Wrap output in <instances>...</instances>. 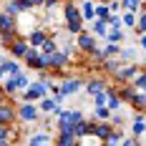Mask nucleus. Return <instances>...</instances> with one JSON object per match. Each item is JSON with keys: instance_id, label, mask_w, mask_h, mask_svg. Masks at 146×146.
I'll list each match as a JSON object with an SVG mask.
<instances>
[{"instance_id": "c85d7f7f", "label": "nucleus", "mask_w": 146, "mask_h": 146, "mask_svg": "<svg viewBox=\"0 0 146 146\" xmlns=\"http://www.w3.org/2000/svg\"><path fill=\"white\" fill-rule=\"evenodd\" d=\"M93 101H96V108H98V106H108V91L96 93V96H93Z\"/></svg>"}, {"instance_id": "f8f14e48", "label": "nucleus", "mask_w": 146, "mask_h": 146, "mask_svg": "<svg viewBox=\"0 0 146 146\" xmlns=\"http://www.w3.org/2000/svg\"><path fill=\"white\" fill-rule=\"evenodd\" d=\"M48 40V35H45V30L43 28H38V30H33L30 33V38H28V45H33V48H40V45Z\"/></svg>"}, {"instance_id": "393cba45", "label": "nucleus", "mask_w": 146, "mask_h": 146, "mask_svg": "<svg viewBox=\"0 0 146 146\" xmlns=\"http://www.w3.org/2000/svg\"><path fill=\"white\" fill-rule=\"evenodd\" d=\"M121 20H123V25H126V28H136L139 15H136V13H123V15H121Z\"/></svg>"}, {"instance_id": "7ed1b4c3", "label": "nucleus", "mask_w": 146, "mask_h": 146, "mask_svg": "<svg viewBox=\"0 0 146 146\" xmlns=\"http://www.w3.org/2000/svg\"><path fill=\"white\" fill-rule=\"evenodd\" d=\"M45 93H48V83L35 81V83H30V88L23 93V101H25V103H33V101H38V98H45Z\"/></svg>"}, {"instance_id": "f3484780", "label": "nucleus", "mask_w": 146, "mask_h": 146, "mask_svg": "<svg viewBox=\"0 0 146 146\" xmlns=\"http://www.w3.org/2000/svg\"><path fill=\"white\" fill-rule=\"evenodd\" d=\"M15 118V113H13V108H10V106H5V103H3V106H0V126H5V123H10V121H13Z\"/></svg>"}, {"instance_id": "b1692460", "label": "nucleus", "mask_w": 146, "mask_h": 146, "mask_svg": "<svg viewBox=\"0 0 146 146\" xmlns=\"http://www.w3.org/2000/svg\"><path fill=\"white\" fill-rule=\"evenodd\" d=\"M56 50H58V45H56V40H50V38L40 45V53H43V56H53Z\"/></svg>"}, {"instance_id": "f257e3e1", "label": "nucleus", "mask_w": 146, "mask_h": 146, "mask_svg": "<svg viewBox=\"0 0 146 146\" xmlns=\"http://www.w3.org/2000/svg\"><path fill=\"white\" fill-rule=\"evenodd\" d=\"M63 18H66V30H68V33H73V35L83 33V18H81L78 5L66 3V5H63Z\"/></svg>"}, {"instance_id": "e433bc0d", "label": "nucleus", "mask_w": 146, "mask_h": 146, "mask_svg": "<svg viewBox=\"0 0 146 146\" xmlns=\"http://www.w3.org/2000/svg\"><path fill=\"white\" fill-rule=\"evenodd\" d=\"M56 146H71V144H63V141H58V144H56Z\"/></svg>"}, {"instance_id": "72a5a7b5", "label": "nucleus", "mask_w": 146, "mask_h": 146, "mask_svg": "<svg viewBox=\"0 0 146 146\" xmlns=\"http://www.w3.org/2000/svg\"><path fill=\"white\" fill-rule=\"evenodd\" d=\"M28 3H30V8H40L45 0H28Z\"/></svg>"}, {"instance_id": "6e6552de", "label": "nucleus", "mask_w": 146, "mask_h": 146, "mask_svg": "<svg viewBox=\"0 0 146 146\" xmlns=\"http://www.w3.org/2000/svg\"><path fill=\"white\" fill-rule=\"evenodd\" d=\"M10 50H13L15 58H25V53L30 50V45H28V40H23V38H15L13 43H10Z\"/></svg>"}, {"instance_id": "a211bd4d", "label": "nucleus", "mask_w": 146, "mask_h": 146, "mask_svg": "<svg viewBox=\"0 0 146 146\" xmlns=\"http://www.w3.org/2000/svg\"><path fill=\"white\" fill-rule=\"evenodd\" d=\"M131 106L139 108V111H146V93L144 91H136V96L131 98Z\"/></svg>"}, {"instance_id": "2eb2a0df", "label": "nucleus", "mask_w": 146, "mask_h": 146, "mask_svg": "<svg viewBox=\"0 0 146 146\" xmlns=\"http://www.w3.org/2000/svg\"><path fill=\"white\" fill-rule=\"evenodd\" d=\"M121 10L123 13H139L141 10V0H121Z\"/></svg>"}, {"instance_id": "a878e982", "label": "nucleus", "mask_w": 146, "mask_h": 146, "mask_svg": "<svg viewBox=\"0 0 146 146\" xmlns=\"http://www.w3.org/2000/svg\"><path fill=\"white\" fill-rule=\"evenodd\" d=\"M96 118L98 121H111V108L108 106H98L96 108Z\"/></svg>"}, {"instance_id": "4468645a", "label": "nucleus", "mask_w": 146, "mask_h": 146, "mask_svg": "<svg viewBox=\"0 0 146 146\" xmlns=\"http://www.w3.org/2000/svg\"><path fill=\"white\" fill-rule=\"evenodd\" d=\"M81 18H83V20H96V5L86 0V3L81 5Z\"/></svg>"}, {"instance_id": "7c9ffc66", "label": "nucleus", "mask_w": 146, "mask_h": 146, "mask_svg": "<svg viewBox=\"0 0 146 146\" xmlns=\"http://www.w3.org/2000/svg\"><path fill=\"white\" fill-rule=\"evenodd\" d=\"M118 56H121V58H133V50H131V48H123Z\"/></svg>"}, {"instance_id": "c756f323", "label": "nucleus", "mask_w": 146, "mask_h": 146, "mask_svg": "<svg viewBox=\"0 0 146 146\" xmlns=\"http://www.w3.org/2000/svg\"><path fill=\"white\" fill-rule=\"evenodd\" d=\"M8 139H10V129L0 126V141H8Z\"/></svg>"}, {"instance_id": "473e14b6", "label": "nucleus", "mask_w": 146, "mask_h": 146, "mask_svg": "<svg viewBox=\"0 0 146 146\" xmlns=\"http://www.w3.org/2000/svg\"><path fill=\"white\" fill-rule=\"evenodd\" d=\"M58 3H60V0H45L43 5H45V8H56V5H58Z\"/></svg>"}, {"instance_id": "6ab92c4d", "label": "nucleus", "mask_w": 146, "mask_h": 146, "mask_svg": "<svg viewBox=\"0 0 146 146\" xmlns=\"http://www.w3.org/2000/svg\"><path fill=\"white\" fill-rule=\"evenodd\" d=\"M93 33H96V35H101V38H106V35H108V23L96 18V20H93Z\"/></svg>"}, {"instance_id": "cd10ccee", "label": "nucleus", "mask_w": 146, "mask_h": 146, "mask_svg": "<svg viewBox=\"0 0 146 146\" xmlns=\"http://www.w3.org/2000/svg\"><path fill=\"white\" fill-rule=\"evenodd\" d=\"M108 43H118L121 38H123V30H118V28H108Z\"/></svg>"}, {"instance_id": "bb28decb", "label": "nucleus", "mask_w": 146, "mask_h": 146, "mask_svg": "<svg viewBox=\"0 0 146 146\" xmlns=\"http://www.w3.org/2000/svg\"><path fill=\"white\" fill-rule=\"evenodd\" d=\"M133 88H136V91H144V93H146V71H141L139 76H136V81H133Z\"/></svg>"}, {"instance_id": "20e7f679", "label": "nucleus", "mask_w": 146, "mask_h": 146, "mask_svg": "<svg viewBox=\"0 0 146 146\" xmlns=\"http://www.w3.org/2000/svg\"><path fill=\"white\" fill-rule=\"evenodd\" d=\"M83 86H86V83H83L81 78H66L58 88H60V93H63V96H73V93H78Z\"/></svg>"}, {"instance_id": "1a4fd4ad", "label": "nucleus", "mask_w": 146, "mask_h": 146, "mask_svg": "<svg viewBox=\"0 0 146 146\" xmlns=\"http://www.w3.org/2000/svg\"><path fill=\"white\" fill-rule=\"evenodd\" d=\"M48 66H50V68H63V66H68V53H66V50H56L53 56H48Z\"/></svg>"}, {"instance_id": "412c9836", "label": "nucleus", "mask_w": 146, "mask_h": 146, "mask_svg": "<svg viewBox=\"0 0 146 146\" xmlns=\"http://www.w3.org/2000/svg\"><path fill=\"white\" fill-rule=\"evenodd\" d=\"M38 108H40L43 113H56V108H58V106H56L53 98H40V106H38Z\"/></svg>"}, {"instance_id": "2f4dec72", "label": "nucleus", "mask_w": 146, "mask_h": 146, "mask_svg": "<svg viewBox=\"0 0 146 146\" xmlns=\"http://www.w3.org/2000/svg\"><path fill=\"white\" fill-rule=\"evenodd\" d=\"M121 146H139V144H136V139H123Z\"/></svg>"}, {"instance_id": "4be33fe9", "label": "nucleus", "mask_w": 146, "mask_h": 146, "mask_svg": "<svg viewBox=\"0 0 146 146\" xmlns=\"http://www.w3.org/2000/svg\"><path fill=\"white\" fill-rule=\"evenodd\" d=\"M131 131H133V136H144V133H146V121H144V116H136Z\"/></svg>"}, {"instance_id": "dca6fc26", "label": "nucleus", "mask_w": 146, "mask_h": 146, "mask_svg": "<svg viewBox=\"0 0 146 146\" xmlns=\"http://www.w3.org/2000/svg\"><path fill=\"white\" fill-rule=\"evenodd\" d=\"M106 81H88L86 83V91L91 93V96H96V93H101V91H106Z\"/></svg>"}, {"instance_id": "f03ea898", "label": "nucleus", "mask_w": 146, "mask_h": 146, "mask_svg": "<svg viewBox=\"0 0 146 146\" xmlns=\"http://www.w3.org/2000/svg\"><path fill=\"white\" fill-rule=\"evenodd\" d=\"M13 33H15V23H13V15H8V13H0V35H3V43H13L15 38H13Z\"/></svg>"}, {"instance_id": "0eeeda50", "label": "nucleus", "mask_w": 146, "mask_h": 146, "mask_svg": "<svg viewBox=\"0 0 146 146\" xmlns=\"http://www.w3.org/2000/svg\"><path fill=\"white\" fill-rule=\"evenodd\" d=\"M111 133H113V126H111L108 121L96 123V129H93V136H96V139H101V141H108V139H111Z\"/></svg>"}, {"instance_id": "c9c22d12", "label": "nucleus", "mask_w": 146, "mask_h": 146, "mask_svg": "<svg viewBox=\"0 0 146 146\" xmlns=\"http://www.w3.org/2000/svg\"><path fill=\"white\" fill-rule=\"evenodd\" d=\"M103 146H118V144H113V141H103Z\"/></svg>"}, {"instance_id": "ddd939ff", "label": "nucleus", "mask_w": 146, "mask_h": 146, "mask_svg": "<svg viewBox=\"0 0 146 146\" xmlns=\"http://www.w3.org/2000/svg\"><path fill=\"white\" fill-rule=\"evenodd\" d=\"M28 146H50V133L40 131V133H35V136H30Z\"/></svg>"}, {"instance_id": "9b49d317", "label": "nucleus", "mask_w": 146, "mask_h": 146, "mask_svg": "<svg viewBox=\"0 0 146 146\" xmlns=\"http://www.w3.org/2000/svg\"><path fill=\"white\" fill-rule=\"evenodd\" d=\"M18 73H23V71H20V66H18L15 60H3V63H0V78H5V76H18Z\"/></svg>"}, {"instance_id": "9d476101", "label": "nucleus", "mask_w": 146, "mask_h": 146, "mask_svg": "<svg viewBox=\"0 0 146 146\" xmlns=\"http://www.w3.org/2000/svg\"><path fill=\"white\" fill-rule=\"evenodd\" d=\"M18 116L23 118V121H35V118H38V108H35L33 103H23V106L18 108Z\"/></svg>"}, {"instance_id": "4c0bfd02", "label": "nucleus", "mask_w": 146, "mask_h": 146, "mask_svg": "<svg viewBox=\"0 0 146 146\" xmlns=\"http://www.w3.org/2000/svg\"><path fill=\"white\" fill-rule=\"evenodd\" d=\"M98 3H103V5H108V3H111V0H98Z\"/></svg>"}, {"instance_id": "58836bf2", "label": "nucleus", "mask_w": 146, "mask_h": 146, "mask_svg": "<svg viewBox=\"0 0 146 146\" xmlns=\"http://www.w3.org/2000/svg\"><path fill=\"white\" fill-rule=\"evenodd\" d=\"M0 146H10V144H8V141H0Z\"/></svg>"}, {"instance_id": "f704fd0d", "label": "nucleus", "mask_w": 146, "mask_h": 146, "mask_svg": "<svg viewBox=\"0 0 146 146\" xmlns=\"http://www.w3.org/2000/svg\"><path fill=\"white\" fill-rule=\"evenodd\" d=\"M139 43H141V48H144V50H146V33H144V35H141V40H139Z\"/></svg>"}, {"instance_id": "423d86ee", "label": "nucleus", "mask_w": 146, "mask_h": 146, "mask_svg": "<svg viewBox=\"0 0 146 146\" xmlns=\"http://www.w3.org/2000/svg\"><path fill=\"white\" fill-rule=\"evenodd\" d=\"M76 45H78L83 53H93V50H96V40H93V35H88V33H78Z\"/></svg>"}, {"instance_id": "5701e85b", "label": "nucleus", "mask_w": 146, "mask_h": 146, "mask_svg": "<svg viewBox=\"0 0 146 146\" xmlns=\"http://www.w3.org/2000/svg\"><path fill=\"white\" fill-rule=\"evenodd\" d=\"M96 18H98V20H106V23H108V18H111V10H108V5L98 3V5H96Z\"/></svg>"}, {"instance_id": "aec40b11", "label": "nucleus", "mask_w": 146, "mask_h": 146, "mask_svg": "<svg viewBox=\"0 0 146 146\" xmlns=\"http://www.w3.org/2000/svg\"><path fill=\"white\" fill-rule=\"evenodd\" d=\"M116 93H118V98H121V101H129V103H131V98L136 96V88H131V86H123V88H118Z\"/></svg>"}, {"instance_id": "39448f33", "label": "nucleus", "mask_w": 146, "mask_h": 146, "mask_svg": "<svg viewBox=\"0 0 146 146\" xmlns=\"http://www.w3.org/2000/svg\"><path fill=\"white\" fill-rule=\"evenodd\" d=\"M113 76H116L118 81H136V76H139V68H136V66H118Z\"/></svg>"}]
</instances>
